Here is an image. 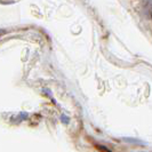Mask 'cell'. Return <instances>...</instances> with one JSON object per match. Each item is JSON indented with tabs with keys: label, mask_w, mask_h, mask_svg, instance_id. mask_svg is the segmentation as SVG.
Instances as JSON below:
<instances>
[{
	"label": "cell",
	"mask_w": 152,
	"mask_h": 152,
	"mask_svg": "<svg viewBox=\"0 0 152 152\" xmlns=\"http://www.w3.org/2000/svg\"><path fill=\"white\" fill-rule=\"evenodd\" d=\"M61 121L63 122V124H65V125H68L69 121H70V119H69L66 115H62V117H61Z\"/></svg>",
	"instance_id": "6da1fadb"
}]
</instances>
